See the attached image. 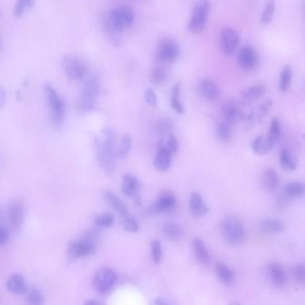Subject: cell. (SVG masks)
I'll list each match as a JSON object with an SVG mask.
<instances>
[{
	"label": "cell",
	"mask_w": 305,
	"mask_h": 305,
	"mask_svg": "<svg viewBox=\"0 0 305 305\" xmlns=\"http://www.w3.org/2000/svg\"><path fill=\"white\" fill-rule=\"evenodd\" d=\"M7 101V95L3 89H0V108H3Z\"/></svg>",
	"instance_id": "f907efd6"
},
{
	"label": "cell",
	"mask_w": 305,
	"mask_h": 305,
	"mask_svg": "<svg viewBox=\"0 0 305 305\" xmlns=\"http://www.w3.org/2000/svg\"><path fill=\"white\" fill-rule=\"evenodd\" d=\"M163 233L168 240L179 242L184 236L183 228L175 222H167L163 226Z\"/></svg>",
	"instance_id": "cb8c5ba5"
},
{
	"label": "cell",
	"mask_w": 305,
	"mask_h": 305,
	"mask_svg": "<svg viewBox=\"0 0 305 305\" xmlns=\"http://www.w3.org/2000/svg\"><path fill=\"white\" fill-rule=\"evenodd\" d=\"M178 147H179V144H178L177 139L172 135L167 136V138L160 140L158 144V148L164 149L172 155L175 154V152L178 151Z\"/></svg>",
	"instance_id": "e575fe53"
},
{
	"label": "cell",
	"mask_w": 305,
	"mask_h": 305,
	"mask_svg": "<svg viewBox=\"0 0 305 305\" xmlns=\"http://www.w3.org/2000/svg\"><path fill=\"white\" fill-rule=\"evenodd\" d=\"M260 228L267 234H278L284 231L285 226L279 220L267 219L260 223Z\"/></svg>",
	"instance_id": "f546056e"
},
{
	"label": "cell",
	"mask_w": 305,
	"mask_h": 305,
	"mask_svg": "<svg viewBox=\"0 0 305 305\" xmlns=\"http://www.w3.org/2000/svg\"><path fill=\"white\" fill-rule=\"evenodd\" d=\"M135 20V12L130 7L124 6L111 11L108 18L109 28L114 33H121L132 26Z\"/></svg>",
	"instance_id": "277c9868"
},
{
	"label": "cell",
	"mask_w": 305,
	"mask_h": 305,
	"mask_svg": "<svg viewBox=\"0 0 305 305\" xmlns=\"http://www.w3.org/2000/svg\"><path fill=\"white\" fill-rule=\"evenodd\" d=\"M221 231L225 241L230 245H240L246 240V232L244 225L235 216H228L225 218L221 225Z\"/></svg>",
	"instance_id": "3957f363"
},
{
	"label": "cell",
	"mask_w": 305,
	"mask_h": 305,
	"mask_svg": "<svg viewBox=\"0 0 305 305\" xmlns=\"http://www.w3.org/2000/svg\"><path fill=\"white\" fill-rule=\"evenodd\" d=\"M168 77V73L167 70L163 67H157L155 68L151 74V83L155 86L162 85L165 83Z\"/></svg>",
	"instance_id": "f35d334b"
},
{
	"label": "cell",
	"mask_w": 305,
	"mask_h": 305,
	"mask_svg": "<svg viewBox=\"0 0 305 305\" xmlns=\"http://www.w3.org/2000/svg\"><path fill=\"white\" fill-rule=\"evenodd\" d=\"M117 275L113 269L103 267L98 269L93 277L94 287L98 290V292H107L109 291L117 281Z\"/></svg>",
	"instance_id": "9c48e42d"
},
{
	"label": "cell",
	"mask_w": 305,
	"mask_h": 305,
	"mask_svg": "<svg viewBox=\"0 0 305 305\" xmlns=\"http://www.w3.org/2000/svg\"><path fill=\"white\" fill-rule=\"evenodd\" d=\"M141 188V183L135 175L126 174L123 176L122 191L123 193L129 197H139V191Z\"/></svg>",
	"instance_id": "e0dca14e"
},
{
	"label": "cell",
	"mask_w": 305,
	"mask_h": 305,
	"mask_svg": "<svg viewBox=\"0 0 305 305\" xmlns=\"http://www.w3.org/2000/svg\"><path fill=\"white\" fill-rule=\"evenodd\" d=\"M85 304H102V302L98 301H86Z\"/></svg>",
	"instance_id": "816d5d0a"
},
{
	"label": "cell",
	"mask_w": 305,
	"mask_h": 305,
	"mask_svg": "<svg viewBox=\"0 0 305 305\" xmlns=\"http://www.w3.org/2000/svg\"><path fill=\"white\" fill-rule=\"evenodd\" d=\"M151 254L153 261L159 264L162 259V246L159 241L154 240L151 243Z\"/></svg>",
	"instance_id": "ee69618b"
},
{
	"label": "cell",
	"mask_w": 305,
	"mask_h": 305,
	"mask_svg": "<svg viewBox=\"0 0 305 305\" xmlns=\"http://www.w3.org/2000/svg\"><path fill=\"white\" fill-rule=\"evenodd\" d=\"M276 141L271 138L269 135L262 136L260 135L252 143V151L259 155H265L269 153L272 150Z\"/></svg>",
	"instance_id": "ffe728a7"
},
{
	"label": "cell",
	"mask_w": 305,
	"mask_h": 305,
	"mask_svg": "<svg viewBox=\"0 0 305 305\" xmlns=\"http://www.w3.org/2000/svg\"><path fill=\"white\" fill-rule=\"evenodd\" d=\"M180 55L178 45L171 40H164L159 43L157 50V59L159 62L171 64L175 62Z\"/></svg>",
	"instance_id": "30bf717a"
},
{
	"label": "cell",
	"mask_w": 305,
	"mask_h": 305,
	"mask_svg": "<svg viewBox=\"0 0 305 305\" xmlns=\"http://www.w3.org/2000/svg\"><path fill=\"white\" fill-rule=\"evenodd\" d=\"M114 217L110 213H104L95 219V225L99 228H110L114 224Z\"/></svg>",
	"instance_id": "60d3db41"
},
{
	"label": "cell",
	"mask_w": 305,
	"mask_h": 305,
	"mask_svg": "<svg viewBox=\"0 0 305 305\" xmlns=\"http://www.w3.org/2000/svg\"><path fill=\"white\" fill-rule=\"evenodd\" d=\"M261 184L266 191H273L278 187L279 177L273 168H267L261 175Z\"/></svg>",
	"instance_id": "7402d4cb"
},
{
	"label": "cell",
	"mask_w": 305,
	"mask_h": 305,
	"mask_svg": "<svg viewBox=\"0 0 305 305\" xmlns=\"http://www.w3.org/2000/svg\"><path fill=\"white\" fill-rule=\"evenodd\" d=\"M217 276L226 285H233L236 281V274L227 265L218 262L215 267Z\"/></svg>",
	"instance_id": "484cf974"
},
{
	"label": "cell",
	"mask_w": 305,
	"mask_h": 305,
	"mask_svg": "<svg viewBox=\"0 0 305 305\" xmlns=\"http://www.w3.org/2000/svg\"><path fill=\"white\" fill-rule=\"evenodd\" d=\"M34 6V0H18L15 7V16L20 17L25 13V9H32Z\"/></svg>",
	"instance_id": "b9f144b4"
},
{
	"label": "cell",
	"mask_w": 305,
	"mask_h": 305,
	"mask_svg": "<svg viewBox=\"0 0 305 305\" xmlns=\"http://www.w3.org/2000/svg\"><path fill=\"white\" fill-rule=\"evenodd\" d=\"M132 147V137L130 135H126L123 137L120 143L117 146L116 157L118 159H123L129 153Z\"/></svg>",
	"instance_id": "d590c367"
},
{
	"label": "cell",
	"mask_w": 305,
	"mask_h": 305,
	"mask_svg": "<svg viewBox=\"0 0 305 305\" xmlns=\"http://www.w3.org/2000/svg\"><path fill=\"white\" fill-rule=\"evenodd\" d=\"M93 250L94 236L89 234L82 236L80 240L71 243L67 249V257L72 260H76L89 255Z\"/></svg>",
	"instance_id": "ba28073f"
},
{
	"label": "cell",
	"mask_w": 305,
	"mask_h": 305,
	"mask_svg": "<svg viewBox=\"0 0 305 305\" xmlns=\"http://www.w3.org/2000/svg\"><path fill=\"white\" fill-rule=\"evenodd\" d=\"M238 64L245 72H252L259 65V56L251 46H244L238 53Z\"/></svg>",
	"instance_id": "7c38bea8"
},
{
	"label": "cell",
	"mask_w": 305,
	"mask_h": 305,
	"mask_svg": "<svg viewBox=\"0 0 305 305\" xmlns=\"http://www.w3.org/2000/svg\"><path fill=\"white\" fill-rule=\"evenodd\" d=\"M304 192L303 183L301 182H291L285 187V195L288 198H296L302 195Z\"/></svg>",
	"instance_id": "836d02e7"
},
{
	"label": "cell",
	"mask_w": 305,
	"mask_h": 305,
	"mask_svg": "<svg viewBox=\"0 0 305 305\" xmlns=\"http://www.w3.org/2000/svg\"><path fill=\"white\" fill-rule=\"evenodd\" d=\"M26 293H27V301L29 303L34 305L43 303V296L39 290L28 288Z\"/></svg>",
	"instance_id": "7bdbcfd3"
},
{
	"label": "cell",
	"mask_w": 305,
	"mask_h": 305,
	"mask_svg": "<svg viewBox=\"0 0 305 305\" xmlns=\"http://www.w3.org/2000/svg\"><path fill=\"white\" fill-rule=\"evenodd\" d=\"M103 198L106 204L110 206L113 211L118 213L119 215L126 216L127 214V207L126 204L123 202L118 196L115 195L113 192L110 191H105L103 192Z\"/></svg>",
	"instance_id": "603a6c76"
},
{
	"label": "cell",
	"mask_w": 305,
	"mask_h": 305,
	"mask_svg": "<svg viewBox=\"0 0 305 305\" xmlns=\"http://www.w3.org/2000/svg\"><path fill=\"white\" fill-rule=\"evenodd\" d=\"M275 12V2L274 0H269L265 6L264 11L260 17V25H265L269 24L272 20Z\"/></svg>",
	"instance_id": "ab89813d"
},
{
	"label": "cell",
	"mask_w": 305,
	"mask_h": 305,
	"mask_svg": "<svg viewBox=\"0 0 305 305\" xmlns=\"http://www.w3.org/2000/svg\"><path fill=\"white\" fill-rule=\"evenodd\" d=\"M280 165L285 172H293L296 169V162L288 150H282L280 153Z\"/></svg>",
	"instance_id": "4dcf8cb0"
},
{
	"label": "cell",
	"mask_w": 305,
	"mask_h": 305,
	"mask_svg": "<svg viewBox=\"0 0 305 305\" xmlns=\"http://www.w3.org/2000/svg\"><path fill=\"white\" fill-rule=\"evenodd\" d=\"M293 277L297 284L304 285L305 267L303 264H297L293 269Z\"/></svg>",
	"instance_id": "f6af8a7d"
},
{
	"label": "cell",
	"mask_w": 305,
	"mask_h": 305,
	"mask_svg": "<svg viewBox=\"0 0 305 305\" xmlns=\"http://www.w3.org/2000/svg\"><path fill=\"white\" fill-rule=\"evenodd\" d=\"M172 156L173 155L166 150L158 148V151L154 159L155 167L160 172L167 171L170 167Z\"/></svg>",
	"instance_id": "83f0119b"
},
{
	"label": "cell",
	"mask_w": 305,
	"mask_h": 305,
	"mask_svg": "<svg viewBox=\"0 0 305 305\" xmlns=\"http://www.w3.org/2000/svg\"><path fill=\"white\" fill-rule=\"evenodd\" d=\"M100 91L98 78L95 75L87 78L82 91L78 98L76 110L80 114H87L93 109L96 99Z\"/></svg>",
	"instance_id": "7a4b0ae2"
},
{
	"label": "cell",
	"mask_w": 305,
	"mask_h": 305,
	"mask_svg": "<svg viewBox=\"0 0 305 305\" xmlns=\"http://www.w3.org/2000/svg\"><path fill=\"white\" fill-rule=\"evenodd\" d=\"M269 135L275 141H277L281 135L280 123L278 118H273L271 124H270V129H269Z\"/></svg>",
	"instance_id": "7dc6e473"
},
{
	"label": "cell",
	"mask_w": 305,
	"mask_h": 305,
	"mask_svg": "<svg viewBox=\"0 0 305 305\" xmlns=\"http://www.w3.org/2000/svg\"><path fill=\"white\" fill-rule=\"evenodd\" d=\"M240 42V37L234 29L226 28L220 37V48L226 56H232Z\"/></svg>",
	"instance_id": "8fae6325"
},
{
	"label": "cell",
	"mask_w": 305,
	"mask_h": 305,
	"mask_svg": "<svg viewBox=\"0 0 305 305\" xmlns=\"http://www.w3.org/2000/svg\"><path fill=\"white\" fill-rule=\"evenodd\" d=\"M155 303H157V304H167V301H162V300H157V301H155Z\"/></svg>",
	"instance_id": "f5cc1de1"
},
{
	"label": "cell",
	"mask_w": 305,
	"mask_h": 305,
	"mask_svg": "<svg viewBox=\"0 0 305 305\" xmlns=\"http://www.w3.org/2000/svg\"><path fill=\"white\" fill-rule=\"evenodd\" d=\"M273 102L271 99H266L260 104V106L257 107L255 110H252L250 114L246 115L244 121L246 126L252 127L254 124L263 120L265 117L269 114Z\"/></svg>",
	"instance_id": "5bb4252c"
},
{
	"label": "cell",
	"mask_w": 305,
	"mask_h": 305,
	"mask_svg": "<svg viewBox=\"0 0 305 305\" xmlns=\"http://www.w3.org/2000/svg\"><path fill=\"white\" fill-rule=\"evenodd\" d=\"M9 220L16 231H20L25 220V207L20 201H15L9 208Z\"/></svg>",
	"instance_id": "9a60e30c"
},
{
	"label": "cell",
	"mask_w": 305,
	"mask_h": 305,
	"mask_svg": "<svg viewBox=\"0 0 305 305\" xmlns=\"http://www.w3.org/2000/svg\"><path fill=\"white\" fill-rule=\"evenodd\" d=\"M222 113L225 121L230 126L236 125L238 122H244L246 115L241 110L240 104L236 100L226 102L222 109Z\"/></svg>",
	"instance_id": "4fadbf2b"
},
{
	"label": "cell",
	"mask_w": 305,
	"mask_h": 305,
	"mask_svg": "<svg viewBox=\"0 0 305 305\" xmlns=\"http://www.w3.org/2000/svg\"><path fill=\"white\" fill-rule=\"evenodd\" d=\"M216 134L218 138L220 139L222 142H228L231 140L232 137V130H231V126L226 122H220L218 124L217 128H216Z\"/></svg>",
	"instance_id": "8d00e7d4"
},
{
	"label": "cell",
	"mask_w": 305,
	"mask_h": 305,
	"mask_svg": "<svg viewBox=\"0 0 305 305\" xmlns=\"http://www.w3.org/2000/svg\"><path fill=\"white\" fill-rule=\"evenodd\" d=\"M123 227L126 231L130 233L138 232L139 224L135 218L131 216H126L125 220L123 221Z\"/></svg>",
	"instance_id": "bcb514c9"
},
{
	"label": "cell",
	"mask_w": 305,
	"mask_h": 305,
	"mask_svg": "<svg viewBox=\"0 0 305 305\" xmlns=\"http://www.w3.org/2000/svg\"><path fill=\"white\" fill-rule=\"evenodd\" d=\"M292 76H293L292 69L289 66H285L281 72L280 81H279V90L282 93H285L288 90L292 81Z\"/></svg>",
	"instance_id": "74e56055"
},
{
	"label": "cell",
	"mask_w": 305,
	"mask_h": 305,
	"mask_svg": "<svg viewBox=\"0 0 305 305\" xmlns=\"http://www.w3.org/2000/svg\"><path fill=\"white\" fill-rule=\"evenodd\" d=\"M189 206L191 211V215L195 219L202 218L209 212V208L204 204V199L198 192H192L190 195L189 199Z\"/></svg>",
	"instance_id": "2e32d148"
},
{
	"label": "cell",
	"mask_w": 305,
	"mask_h": 305,
	"mask_svg": "<svg viewBox=\"0 0 305 305\" xmlns=\"http://www.w3.org/2000/svg\"><path fill=\"white\" fill-rule=\"evenodd\" d=\"M7 289L10 293L15 294H23L28 290V285L25 277L19 274H13L7 281Z\"/></svg>",
	"instance_id": "d6986e66"
},
{
	"label": "cell",
	"mask_w": 305,
	"mask_h": 305,
	"mask_svg": "<svg viewBox=\"0 0 305 305\" xmlns=\"http://www.w3.org/2000/svg\"><path fill=\"white\" fill-rule=\"evenodd\" d=\"M144 98L146 100L147 103L151 107H157L158 104V98L157 95L155 93L154 90L151 88H148L144 92Z\"/></svg>",
	"instance_id": "c3c4849f"
},
{
	"label": "cell",
	"mask_w": 305,
	"mask_h": 305,
	"mask_svg": "<svg viewBox=\"0 0 305 305\" xmlns=\"http://www.w3.org/2000/svg\"><path fill=\"white\" fill-rule=\"evenodd\" d=\"M193 252L195 254L196 259L201 265H207L210 262V253L208 251L204 241L199 238H195L192 242Z\"/></svg>",
	"instance_id": "4316f807"
},
{
	"label": "cell",
	"mask_w": 305,
	"mask_h": 305,
	"mask_svg": "<svg viewBox=\"0 0 305 305\" xmlns=\"http://www.w3.org/2000/svg\"><path fill=\"white\" fill-rule=\"evenodd\" d=\"M180 82H176L173 90H172V95H171V107L172 109L175 110L176 113L179 115H183L184 113V108L180 99Z\"/></svg>",
	"instance_id": "1f68e13d"
},
{
	"label": "cell",
	"mask_w": 305,
	"mask_h": 305,
	"mask_svg": "<svg viewBox=\"0 0 305 305\" xmlns=\"http://www.w3.org/2000/svg\"><path fill=\"white\" fill-rule=\"evenodd\" d=\"M152 129L156 134L160 135H169L172 131V124L165 118H159L152 124Z\"/></svg>",
	"instance_id": "d6a6232c"
},
{
	"label": "cell",
	"mask_w": 305,
	"mask_h": 305,
	"mask_svg": "<svg viewBox=\"0 0 305 305\" xmlns=\"http://www.w3.org/2000/svg\"><path fill=\"white\" fill-rule=\"evenodd\" d=\"M9 230L3 226H0V247L4 246L9 242Z\"/></svg>",
	"instance_id": "681fc988"
},
{
	"label": "cell",
	"mask_w": 305,
	"mask_h": 305,
	"mask_svg": "<svg viewBox=\"0 0 305 305\" xmlns=\"http://www.w3.org/2000/svg\"><path fill=\"white\" fill-rule=\"evenodd\" d=\"M46 94L48 98L50 118L55 126H60L64 121L65 116V105L56 90L51 86L46 87Z\"/></svg>",
	"instance_id": "8992f818"
},
{
	"label": "cell",
	"mask_w": 305,
	"mask_h": 305,
	"mask_svg": "<svg viewBox=\"0 0 305 305\" xmlns=\"http://www.w3.org/2000/svg\"><path fill=\"white\" fill-rule=\"evenodd\" d=\"M266 86L264 84L251 86L242 93V102L244 105H250L264 95Z\"/></svg>",
	"instance_id": "44dd1931"
},
{
	"label": "cell",
	"mask_w": 305,
	"mask_h": 305,
	"mask_svg": "<svg viewBox=\"0 0 305 305\" xmlns=\"http://www.w3.org/2000/svg\"><path fill=\"white\" fill-rule=\"evenodd\" d=\"M211 11L210 0H199L196 3L191 18L188 23V31L192 34H199L206 26L209 14Z\"/></svg>",
	"instance_id": "5b68a950"
},
{
	"label": "cell",
	"mask_w": 305,
	"mask_h": 305,
	"mask_svg": "<svg viewBox=\"0 0 305 305\" xmlns=\"http://www.w3.org/2000/svg\"><path fill=\"white\" fill-rule=\"evenodd\" d=\"M199 91L204 98L209 100H215L219 98L220 94V88L215 81L208 78L199 82Z\"/></svg>",
	"instance_id": "ac0fdd59"
},
{
	"label": "cell",
	"mask_w": 305,
	"mask_h": 305,
	"mask_svg": "<svg viewBox=\"0 0 305 305\" xmlns=\"http://www.w3.org/2000/svg\"><path fill=\"white\" fill-rule=\"evenodd\" d=\"M97 157L102 169L108 175L112 174L115 169V159L117 151V135L112 130H105L101 137L96 142Z\"/></svg>",
	"instance_id": "6da1fadb"
},
{
	"label": "cell",
	"mask_w": 305,
	"mask_h": 305,
	"mask_svg": "<svg viewBox=\"0 0 305 305\" xmlns=\"http://www.w3.org/2000/svg\"><path fill=\"white\" fill-rule=\"evenodd\" d=\"M176 204V198L174 194L167 192L159 197V199L152 205V211L156 213L167 212Z\"/></svg>",
	"instance_id": "d4e9b609"
},
{
	"label": "cell",
	"mask_w": 305,
	"mask_h": 305,
	"mask_svg": "<svg viewBox=\"0 0 305 305\" xmlns=\"http://www.w3.org/2000/svg\"><path fill=\"white\" fill-rule=\"evenodd\" d=\"M269 270L274 285H276L277 287L284 286L286 281V277H285V271L280 265L271 263L269 266Z\"/></svg>",
	"instance_id": "f1b7e54d"
},
{
	"label": "cell",
	"mask_w": 305,
	"mask_h": 305,
	"mask_svg": "<svg viewBox=\"0 0 305 305\" xmlns=\"http://www.w3.org/2000/svg\"><path fill=\"white\" fill-rule=\"evenodd\" d=\"M62 66L71 80H81L85 76V63L77 56L65 55L62 59Z\"/></svg>",
	"instance_id": "52a82bcc"
}]
</instances>
